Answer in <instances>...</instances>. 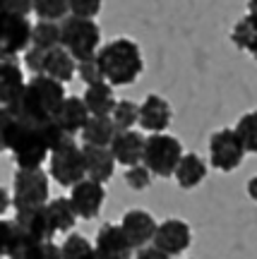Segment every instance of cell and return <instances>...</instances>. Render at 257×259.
<instances>
[{"label": "cell", "mask_w": 257, "mask_h": 259, "mask_svg": "<svg viewBox=\"0 0 257 259\" xmlns=\"http://www.w3.org/2000/svg\"><path fill=\"white\" fill-rule=\"evenodd\" d=\"M67 137L63 130L58 127V122H24L17 120L12 122L8 139V151H12L15 163L19 168H41V163L46 161V156H51L63 139Z\"/></svg>", "instance_id": "obj_1"}, {"label": "cell", "mask_w": 257, "mask_h": 259, "mask_svg": "<svg viewBox=\"0 0 257 259\" xmlns=\"http://www.w3.org/2000/svg\"><path fill=\"white\" fill-rule=\"evenodd\" d=\"M65 99H67L65 96V84L55 82L46 74H34L27 82L22 96L8 108L17 120L44 125V122L55 120V115H58Z\"/></svg>", "instance_id": "obj_2"}, {"label": "cell", "mask_w": 257, "mask_h": 259, "mask_svg": "<svg viewBox=\"0 0 257 259\" xmlns=\"http://www.w3.org/2000/svg\"><path fill=\"white\" fill-rule=\"evenodd\" d=\"M99 67H101L103 79L111 87H128L137 82V77L144 70L142 51L132 38H113L108 44H103L96 53Z\"/></svg>", "instance_id": "obj_3"}, {"label": "cell", "mask_w": 257, "mask_h": 259, "mask_svg": "<svg viewBox=\"0 0 257 259\" xmlns=\"http://www.w3.org/2000/svg\"><path fill=\"white\" fill-rule=\"evenodd\" d=\"M60 46L77 63L96 58L99 48H101V29L94 19H82L70 15L60 22Z\"/></svg>", "instance_id": "obj_4"}, {"label": "cell", "mask_w": 257, "mask_h": 259, "mask_svg": "<svg viewBox=\"0 0 257 259\" xmlns=\"http://www.w3.org/2000/svg\"><path fill=\"white\" fill-rule=\"evenodd\" d=\"M48 173L58 185L63 187H75L77 183H82L87 178L84 170V156H82V147L75 142V137H67L51 151L48 156Z\"/></svg>", "instance_id": "obj_5"}, {"label": "cell", "mask_w": 257, "mask_h": 259, "mask_svg": "<svg viewBox=\"0 0 257 259\" xmlns=\"http://www.w3.org/2000/svg\"><path fill=\"white\" fill-rule=\"evenodd\" d=\"M183 154V144L178 139L171 137V135H164V132H156V135H149L147 142H144L142 163L152 170V176L171 178L178 163H180Z\"/></svg>", "instance_id": "obj_6"}, {"label": "cell", "mask_w": 257, "mask_h": 259, "mask_svg": "<svg viewBox=\"0 0 257 259\" xmlns=\"http://www.w3.org/2000/svg\"><path fill=\"white\" fill-rule=\"evenodd\" d=\"M48 194H51V183L41 168H19L15 173V183H12L15 211L44 206V204H48Z\"/></svg>", "instance_id": "obj_7"}, {"label": "cell", "mask_w": 257, "mask_h": 259, "mask_svg": "<svg viewBox=\"0 0 257 259\" xmlns=\"http://www.w3.org/2000/svg\"><path fill=\"white\" fill-rule=\"evenodd\" d=\"M243 158H245V147L233 127L216 130L209 137V161L216 170L231 173L243 163Z\"/></svg>", "instance_id": "obj_8"}, {"label": "cell", "mask_w": 257, "mask_h": 259, "mask_svg": "<svg viewBox=\"0 0 257 259\" xmlns=\"http://www.w3.org/2000/svg\"><path fill=\"white\" fill-rule=\"evenodd\" d=\"M31 27L27 17L0 12V60H12L31 46Z\"/></svg>", "instance_id": "obj_9"}, {"label": "cell", "mask_w": 257, "mask_h": 259, "mask_svg": "<svg viewBox=\"0 0 257 259\" xmlns=\"http://www.w3.org/2000/svg\"><path fill=\"white\" fill-rule=\"evenodd\" d=\"M94 252L101 259H130L135 247H132V242L125 235L120 223H103L96 231Z\"/></svg>", "instance_id": "obj_10"}, {"label": "cell", "mask_w": 257, "mask_h": 259, "mask_svg": "<svg viewBox=\"0 0 257 259\" xmlns=\"http://www.w3.org/2000/svg\"><path fill=\"white\" fill-rule=\"evenodd\" d=\"M193 242V231L190 226L180 219H168V221H161L159 228H156V235L152 245H156L161 252H166L168 257H178L183 254Z\"/></svg>", "instance_id": "obj_11"}, {"label": "cell", "mask_w": 257, "mask_h": 259, "mask_svg": "<svg viewBox=\"0 0 257 259\" xmlns=\"http://www.w3.org/2000/svg\"><path fill=\"white\" fill-rule=\"evenodd\" d=\"M103 199H106L103 183H96L92 178H84L82 183H77L72 187V192H70V202H72L75 211L84 221L99 216V211H101V206H103Z\"/></svg>", "instance_id": "obj_12"}, {"label": "cell", "mask_w": 257, "mask_h": 259, "mask_svg": "<svg viewBox=\"0 0 257 259\" xmlns=\"http://www.w3.org/2000/svg\"><path fill=\"white\" fill-rule=\"evenodd\" d=\"M12 221L17 223L19 231L29 235L31 240H53L55 235V226L51 221L46 204L44 206H31V209H19Z\"/></svg>", "instance_id": "obj_13"}, {"label": "cell", "mask_w": 257, "mask_h": 259, "mask_svg": "<svg viewBox=\"0 0 257 259\" xmlns=\"http://www.w3.org/2000/svg\"><path fill=\"white\" fill-rule=\"evenodd\" d=\"M144 142H147V137H142V132H137V130H123V132H116V137H113L108 149L113 154V158H116V163L130 168L142 163Z\"/></svg>", "instance_id": "obj_14"}, {"label": "cell", "mask_w": 257, "mask_h": 259, "mask_svg": "<svg viewBox=\"0 0 257 259\" xmlns=\"http://www.w3.org/2000/svg\"><path fill=\"white\" fill-rule=\"evenodd\" d=\"M120 226H123V231H125V235L130 238L135 250L147 247L149 242L154 240L156 228H159V223L154 221V216L149 211H144V209H130V211L123 216Z\"/></svg>", "instance_id": "obj_15"}, {"label": "cell", "mask_w": 257, "mask_h": 259, "mask_svg": "<svg viewBox=\"0 0 257 259\" xmlns=\"http://www.w3.org/2000/svg\"><path fill=\"white\" fill-rule=\"evenodd\" d=\"M171 118H173V111L166 99H161L159 94H149L147 99L139 106V127L156 135V132H166L168 125H171Z\"/></svg>", "instance_id": "obj_16"}, {"label": "cell", "mask_w": 257, "mask_h": 259, "mask_svg": "<svg viewBox=\"0 0 257 259\" xmlns=\"http://www.w3.org/2000/svg\"><path fill=\"white\" fill-rule=\"evenodd\" d=\"M15 228H17V223H15ZM8 259H63V252H60V245H55L53 240H31L17 228L15 245H12Z\"/></svg>", "instance_id": "obj_17"}, {"label": "cell", "mask_w": 257, "mask_h": 259, "mask_svg": "<svg viewBox=\"0 0 257 259\" xmlns=\"http://www.w3.org/2000/svg\"><path fill=\"white\" fill-rule=\"evenodd\" d=\"M84 156V170L87 178H92L96 183H108L116 170V158L111 154L108 147H94V144H82Z\"/></svg>", "instance_id": "obj_18"}, {"label": "cell", "mask_w": 257, "mask_h": 259, "mask_svg": "<svg viewBox=\"0 0 257 259\" xmlns=\"http://www.w3.org/2000/svg\"><path fill=\"white\" fill-rule=\"evenodd\" d=\"M89 118H92V113H89L82 96H67L63 106H60L58 115H55V122H58V127L63 130L65 135L75 137L77 132H82V127L87 125Z\"/></svg>", "instance_id": "obj_19"}, {"label": "cell", "mask_w": 257, "mask_h": 259, "mask_svg": "<svg viewBox=\"0 0 257 259\" xmlns=\"http://www.w3.org/2000/svg\"><path fill=\"white\" fill-rule=\"evenodd\" d=\"M24 87L27 79L17 60H0V106H12L22 96Z\"/></svg>", "instance_id": "obj_20"}, {"label": "cell", "mask_w": 257, "mask_h": 259, "mask_svg": "<svg viewBox=\"0 0 257 259\" xmlns=\"http://www.w3.org/2000/svg\"><path fill=\"white\" fill-rule=\"evenodd\" d=\"M41 74H46V77H51V79H55V82H60V84H67L77 74V60L63 46L51 48V51H46L44 72Z\"/></svg>", "instance_id": "obj_21"}, {"label": "cell", "mask_w": 257, "mask_h": 259, "mask_svg": "<svg viewBox=\"0 0 257 259\" xmlns=\"http://www.w3.org/2000/svg\"><path fill=\"white\" fill-rule=\"evenodd\" d=\"M173 178L180 190H195L207 178V163L197 154H183Z\"/></svg>", "instance_id": "obj_22"}, {"label": "cell", "mask_w": 257, "mask_h": 259, "mask_svg": "<svg viewBox=\"0 0 257 259\" xmlns=\"http://www.w3.org/2000/svg\"><path fill=\"white\" fill-rule=\"evenodd\" d=\"M116 122L111 115H92L87 125L82 127V142L84 144H94V147H111V142L116 137Z\"/></svg>", "instance_id": "obj_23"}, {"label": "cell", "mask_w": 257, "mask_h": 259, "mask_svg": "<svg viewBox=\"0 0 257 259\" xmlns=\"http://www.w3.org/2000/svg\"><path fill=\"white\" fill-rule=\"evenodd\" d=\"M82 99L92 115H111L113 108H116V103H118L116 101V94H113V87L108 82H99L87 87Z\"/></svg>", "instance_id": "obj_24"}, {"label": "cell", "mask_w": 257, "mask_h": 259, "mask_svg": "<svg viewBox=\"0 0 257 259\" xmlns=\"http://www.w3.org/2000/svg\"><path fill=\"white\" fill-rule=\"evenodd\" d=\"M46 206H48V213H51V221H53V226H55V233H70L72 231L80 216L75 211L70 197H55V199H51Z\"/></svg>", "instance_id": "obj_25"}, {"label": "cell", "mask_w": 257, "mask_h": 259, "mask_svg": "<svg viewBox=\"0 0 257 259\" xmlns=\"http://www.w3.org/2000/svg\"><path fill=\"white\" fill-rule=\"evenodd\" d=\"M31 46L41 48V51H51V48L60 46V24L58 22H46L41 19L31 27Z\"/></svg>", "instance_id": "obj_26"}, {"label": "cell", "mask_w": 257, "mask_h": 259, "mask_svg": "<svg viewBox=\"0 0 257 259\" xmlns=\"http://www.w3.org/2000/svg\"><path fill=\"white\" fill-rule=\"evenodd\" d=\"M231 41H233V46L240 48V51H250L252 44L257 41V19L245 15V17H240L233 29H231Z\"/></svg>", "instance_id": "obj_27"}, {"label": "cell", "mask_w": 257, "mask_h": 259, "mask_svg": "<svg viewBox=\"0 0 257 259\" xmlns=\"http://www.w3.org/2000/svg\"><path fill=\"white\" fill-rule=\"evenodd\" d=\"M236 135L245 147V154H257V111L240 115L236 122Z\"/></svg>", "instance_id": "obj_28"}, {"label": "cell", "mask_w": 257, "mask_h": 259, "mask_svg": "<svg viewBox=\"0 0 257 259\" xmlns=\"http://www.w3.org/2000/svg\"><path fill=\"white\" fill-rule=\"evenodd\" d=\"M111 118L116 122V130L123 132V130H132L135 125L139 122V106L135 101H118L116 103V108L111 113Z\"/></svg>", "instance_id": "obj_29"}, {"label": "cell", "mask_w": 257, "mask_h": 259, "mask_svg": "<svg viewBox=\"0 0 257 259\" xmlns=\"http://www.w3.org/2000/svg\"><path fill=\"white\" fill-rule=\"evenodd\" d=\"M70 12V0H34V15L46 22L65 19Z\"/></svg>", "instance_id": "obj_30"}, {"label": "cell", "mask_w": 257, "mask_h": 259, "mask_svg": "<svg viewBox=\"0 0 257 259\" xmlns=\"http://www.w3.org/2000/svg\"><path fill=\"white\" fill-rule=\"evenodd\" d=\"M60 252H63V259H87L94 252V245L80 233H70L60 245Z\"/></svg>", "instance_id": "obj_31"}, {"label": "cell", "mask_w": 257, "mask_h": 259, "mask_svg": "<svg viewBox=\"0 0 257 259\" xmlns=\"http://www.w3.org/2000/svg\"><path fill=\"white\" fill-rule=\"evenodd\" d=\"M125 183H128L130 190H147L152 185V170H149L144 163H137V166H130L128 173H125Z\"/></svg>", "instance_id": "obj_32"}, {"label": "cell", "mask_w": 257, "mask_h": 259, "mask_svg": "<svg viewBox=\"0 0 257 259\" xmlns=\"http://www.w3.org/2000/svg\"><path fill=\"white\" fill-rule=\"evenodd\" d=\"M77 74H80V79H82L87 87H92V84H99V82H106L101 74V67H99V60L96 58H89V60H80L77 63Z\"/></svg>", "instance_id": "obj_33"}, {"label": "cell", "mask_w": 257, "mask_h": 259, "mask_svg": "<svg viewBox=\"0 0 257 259\" xmlns=\"http://www.w3.org/2000/svg\"><path fill=\"white\" fill-rule=\"evenodd\" d=\"M101 12V0H70V15L82 19H94Z\"/></svg>", "instance_id": "obj_34"}, {"label": "cell", "mask_w": 257, "mask_h": 259, "mask_svg": "<svg viewBox=\"0 0 257 259\" xmlns=\"http://www.w3.org/2000/svg\"><path fill=\"white\" fill-rule=\"evenodd\" d=\"M15 235H17L15 221L0 219V257H8L10 254L12 245H15Z\"/></svg>", "instance_id": "obj_35"}, {"label": "cell", "mask_w": 257, "mask_h": 259, "mask_svg": "<svg viewBox=\"0 0 257 259\" xmlns=\"http://www.w3.org/2000/svg\"><path fill=\"white\" fill-rule=\"evenodd\" d=\"M44 60H46V51H41L36 46H29L24 51V65H27L29 72H34V74L44 72Z\"/></svg>", "instance_id": "obj_36"}, {"label": "cell", "mask_w": 257, "mask_h": 259, "mask_svg": "<svg viewBox=\"0 0 257 259\" xmlns=\"http://www.w3.org/2000/svg\"><path fill=\"white\" fill-rule=\"evenodd\" d=\"M15 115L8 106H0V154L8 151V139H10V130H12Z\"/></svg>", "instance_id": "obj_37"}, {"label": "cell", "mask_w": 257, "mask_h": 259, "mask_svg": "<svg viewBox=\"0 0 257 259\" xmlns=\"http://www.w3.org/2000/svg\"><path fill=\"white\" fill-rule=\"evenodd\" d=\"M0 12L27 17L29 12H34V0H0Z\"/></svg>", "instance_id": "obj_38"}, {"label": "cell", "mask_w": 257, "mask_h": 259, "mask_svg": "<svg viewBox=\"0 0 257 259\" xmlns=\"http://www.w3.org/2000/svg\"><path fill=\"white\" fill-rule=\"evenodd\" d=\"M135 259H171V257H168L166 252L159 250L156 245H147V247H139Z\"/></svg>", "instance_id": "obj_39"}, {"label": "cell", "mask_w": 257, "mask_h": 259, "mask_svg": "<svg viewBox=\"0 0 257 259\" xmlns=\"http://www.w3.org/2000/svg\"><path fill=\"white\" fill-rule=\"evenodd\" d=\"M10 206H12V197L8 194L5 187H0V219H3V213L8 211Z\"/></svg>", "instance_id": "obj_40"}, {"label": "cell", "mask_w": 257, "mask_h": 259, "mask_svg": "<svg viewBox=\"0 0 257 259\" xmlns=\"http://www.w3.org/2000/svg\"><path fill=\"white\" fill-rule=\"evenodd\" d=\"M248 194H250V199H252V202H257V176L248 180Z\"/></svg>", "instance_id": "obj_41"}, {"label": "cell", "mask_w": 257, "mask_h": 259, "mask_svg": "<svg viewBox=\"0 0 257 259\" xmlns=\"http://www.w3.org/2000/svg\"><path fill=\"white\" fill-rule=\"evenodd\" d=\"M248 15L257 19V0H248Z\"/></svg>", "instance_id": "obj_42"}, {"label": "cell", "mask_w": 257, "mask_h": 259, "mask_svg": "<svg viewBox=\"0 0 257 259\" xmlns=\"http://www.w3.org/2000/svg\"><path fill=\"white\" fill-rule=\"evenodd\" d=\"M248 53H250V56H252V58H255V63H257V41H255V44H252V48H250Z\"/></svg>", "instance_id": "obj_43"}, {"label": "cell", "mask_w": 257, "mask_h": 259, "mask_svg": "<svg viewBox=\"0 0 257 259\" xmlns=\"http://www.w3.org/2000/svg\"><path fill=\"white\" fill-rule=\"evenodd\" d=\"M87 259H101V257H99L96 252H92V254H89V257H87Z\"/></svg>", "instance_id": "obj_44"}]
</instances>
